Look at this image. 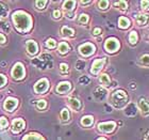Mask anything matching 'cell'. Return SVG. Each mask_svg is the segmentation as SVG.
Returning a JSON list of instances; mask_svg holds the SVG:
<instances>
[{"mask_svg": "<svg viewBox=\"0 0 149 140\" xmlns=\"http://www.w3.org/2000/svg\"><path fill=\"white\" fill-rule=\"evenodd\" d=\"M145 140H148V133H147L146 136H145Z\"/></svg>", "mask_w": 149, "mask_h": 140, "instance_id": "obj_40", "label": "cell"}, {"mask_svg": "<svg viewBox=\"0 0 149 140\" xmlns=\"http://www.w3.org/2000/svg\"><path fill=\"white\" fill-rule=\"evenodd\" d=\"M79 22H80L81 24H86V23L88 22V16H87L86 14H81L80 17H79Z\"/></svg>", "mask_w": 149, "mask_h": 140, "instance_id": "obj_28", "label": "cell"}, {"mask_svg": "<svg viewBox=\"0 0 149 140\" xmlns=\"http://www.w3.org/2000/svg\"><path fill=\"white\" fill-rule=\"evenodd\" d=\"M109 1H107V0H101V1H99L98 2V6H99V8L100 9H102V10H104V9H107L108 6H109Z\"/></svg>", "mask_w": 149, "mask_h": 140, "instance_id": "obj_26", "label": "cell"}, {"mask_svg": "<svg viewBox=\"0 0 149 140\" xmlns=\"http://www.w3.org/2000/svg\"><path fill=\"white\" fill-rule=\"evenodd\" d=\"M142 61H144L145 65H148V55H145L144 57H142Z\"/></svg>", "mask_w": 149, "mask_h": 140, "instance_id": "obj_35", "label": "cell"}, {"mask_svg": "<svg viewBox=\"0 0 149 140\" xmlns=\"http://www.w3.org/2000/svg\"><path fill=\"white\" fill-rule=\"evenodd\" d=\"M148 1H142V3H141V4H142V6H145V8H144V9H147V6H148Z\"/></svg>", "mask_w": 149, "mask_h": 140, "instance_id": "obj_37", "label": "cell"}, {"mask_svg": "<svg viewBox=\"0 0 149 140\" xmlns=\"http://www.w3.org/2000/svg\"><path fill=\"white\" fill-rule=\"evenodd\" d=\"M139 105H140V108L142 109V111L145 112V115L148 113V102L145 98H141L140 102H139Z\"/></svg>", "mask_w": 149, "mask_h": 140, "instance_id": "obj_15", "label": "cell"}, {"mask_svg": "<svg viewBox=\"0 0 149 140\" xmlns=\"http://www.w3.org/2000/svg\"><path fill=\"white\" fill-rule=\"evenodd\" d=\"M127 94L125 93L123 90H117L115 91L114 93L112 94V104L117 107V108H120L125 104L127 103Z\"/></svg>", "mask_w": 149, "mask_h": 140, "instance_id": "obj_2", "label": "cell"}, {"mask_svg": "<svg viewBox=\"0 0 149 140\" xmlns=\"http://www.w3.org/2000/svg\"><path fill=\"white\" fill-rule=\"evenodd\" d=\"M61 119L63 121H68L69 119V112L66 108L62 109V112H61Z\"/></svg>", "mask_w": 149, "mask_h": 140, "instance_id": "obj_23", "label": "cell"}, {"mask_svg": "<svg viewBox=\"0 0 149 140\" xmlns=\"http://www.w3.org/2000/svg\"><path fill=\"white\" fill-rule=\"evenodd\" d=\"M53 17H54V18H60V17H61V12L56 10V11L53 12Z\"/></svg>", "mask_w": 149, "mask_h": 140, "instance_id": "obj_34", "label": "cell"}, {"mask_svg": "<svg viewBox=\"0 0 149 140\" xmlns=\"http://www.w3.org/2000/svg\"><path fill=\"white\" fill-rule=\"evenodd\" d=\"M60 70H61V72H62V73H66V72H67V70H68V65H67V64H65V63H62V64L60 65Z\"/></svg>", "mask_w": 149, "mask_h": 140, "instance_id": "obj_32", "label": "cell"}, {"mask_svg": "<svg viewBox=\"0 0 149 140\" xmlns=\"http://www.w3.org/2000/svg\"><path fill=\"white\" fill-rule=\"evenodd\" d=\"M93 122H94L93 117H84L81 120V124L84 125V126H91V125L93 124Z\"/></svg>", "mask_w": 149, "mask_h": 140, "instance_id": "obj_19", "label": "cell"}, {"mask_svg": "<svg viewBox=\"0 0 149 140\" xmlns=\"http://www.w3.org/2000/svg\"><path fill=\"white\" fill-rule=\"evenodd\" d=\"M101 33V29L100 28H95L94 29V31H93V34L94 35H98Z\"/></svg>", "mask_w": 149, "mask_h": 140, "instance_id": "obj_36", "label": "cell"}, {"mask_svg": "<svg viewBox=\"0 0 149 140\" xmlns=\"http://www.w3.org/2000/svg\"><path fill=\"white\" fill-rule=\"evenodd\" d=\"M37 108L38 109H44L45 107H46L47 103H46V101H44V100H40V101H37Z\"/></svg>", "mask_w": 149, "mask_h": 140, "instance_id": "obj_30", "label": "cell"}, {"mask_svg": "<svg viewBox=\"0 0 149 140\" xmlns=\"http://www.w3.org/2000/svg\"><path fill=\"white\" fill-rule=\"evenodd\" d=\"M24 140H43V138L40 137V135H27L25 138H24Z\"/></svg>", "mask_w": 149, "mask_h": 140, "instance_id": "obj_24", "label": "cell"}, {"mask_svg": "<svg viewBox=\"0 0 149 140\" xmlns=\"http://www.w3.org/2000/svg\"><path fill=\"white\" fill-rule=\"evenodd\" d=\"M6 82V78L3 76L2 74H0V87H2V86H4Z\"/></svg>", "mask_w": 149, "mask_h": 140, "instance_id": "obj_33", "label": "cell"}, {"mask_svg": "<svg viewBox=\"0 0 149 140\" xmlns=\"http://www.w3.org/2000/svg\"><path fill=\"white\" fill-rule=\"evenodd\" d=\"M17 104H18L17 100L13 98V97H9V98H6V102H4V109L8 110V111H13V110L16 108Z\"/></svg>", "mask_w": 149, "mask_h": 140, "instance_id": "obj_10", "label": "cell"}, {"mask_svg": "<svg viewBox=\"0 0 149 140\" xmlns=\"http://www.w3.org/2000/svg\"><path fill=\"white\" fill-rule=\"evenodd\" d=\"M69 90H70V84H69L68 81L61 82L56 87V92H59V93H65V92H68Z\"/></svg>", "mask_w": 149, "mask_h": 140, "instance_id": "obj_12", "label": "cell"}, {"mask_svg": "<svg viewBox=\"0 0 149 140\" xmlns=\"http://www.w3.org/2000/svg\"><path fill=\"white\" fill-rule=\"evenodd\" d=\"M25 127V122L22 119H15L12 123V132L13 133H19Z\"/></svg>", "mask_w": 149, "mask_h": 140, "instance_id": "obj_9", "label": "cell"}, {"mask_svg": "<svg viewBox=\"0 0 149 140\" xmlns=\"http://www.w3.org/2000/svg\"><path fill=\"white\" fill-rule=\"evenodd\" d=\"M46 4H47L46 0H43V1H36V2H35V6H36L37 9H44Z\"/></svg>", "mask_w": 149, "mask_h": 140, "instance_id": "obj_29", "label": "cell"}, {"mask_svg": "<svg viewBox=\"0 0 149 140\" xmlns=\"http://www.w3.org/2000/svg\"><path fill=\"white\" fill-rule=\"evenodd\" d=\"M80 3L82 4V6H86V4H90V3H92V1H80Z\"/></svg>", "mask_w": 149, "mask_h": 140, "instance_id": "obj_38", "label": "cell"}, {"mask_svg": "<svg viewBox=\"0 0 149 140\" xmlns=\"http://www.w3.org/2000/svg\"><path fill=\"white\" fill-rule=\"evenodd\" d=\"M118 47H119V44H118V41L114 37H110L108 40L106 41V43H104V48L107 49V51H109V53H114L116 50L118 49Z\"/></svg>", "mask_w": 149, "mask_h": 140, "instance_id": "obj_3", "label": "cell"}, {"mask_svg": "<svg viewBox=\"0 0 149 140\" xmlns=\"http://www.w3.org/2000/svg\"><path fill=\"white\" fill-rule=\"evenodd\" d=\"M129 41H130L131 44H136L137 42V33L135 31L130 32V35H129Z\"/></svg>", "mask_w": 149, "mask_h": 140, "instance_id": "obj_22", "label": "cell"}, {"mask_svg": "<svg viewBox=\"0 0 149 140\" xmlns=\"http://www.w3.org/2000/svg\"><path fill=\"white\" fill-rule=\"evenodd\" d=\"M61 32H62V34L64 35V37H72V34H74L72 29L68 28V27H63Z\"/></svg>", "mask_w": 149, "mask_h": 140, "instance_id": "obj_20", "label": "cell"}, {"mask_svg": "<svg viewBox=\"0 0 149 140\" xmlns=\"http://www.w3.org/2000/svg\"><path fill=\"white\" fill-rule=\"evenodd\" d=\"M13 22L17 27V29L20 30V31H29L32 26L31 17L27 13H24L22 11L15 12L13 14Z\"/></svg>", "mask_w": 149, "mask_h": 140, "instance_id": "obj_1", "label": "cell"}, {"mask_svg": "<svg viewBox=\"0 0 149 140\" xmlns=\"http://www.w3.org/2000/svg\"><path fill=\"white\" fill-rule=\"evenodd\" d=\"M27 51L29 55H35L37 53V44L34 41L29 40L27 42Z\"/></svg>", "mask_w": 149, "mask_h": 140, "instance_id": "obj_11", "label": "cell"}, {"mask_svg": "<svg viewBox=\"0 0 149 140\" xmlns=\"http://www.w3.org/2000/svg\"><path fill=\"white\" fill-rule=\"evenodd\" d=\"M100 82H101V84H102L103 87H109L111 80H110V77L108 76V75L103 74L100 76Z\"/></svg>", "mask_w": 149, "mask_h": 140, "instance_id": "obj_17", "label": "cell"}, {"mask_svg": "<svg viewBox=\"0 0 149 140\" xmlns=\"http://www.w3.org/2000/svg\"><path fill=\"white\" fill-rule=\"evenodd\" d=\"M68 50H69L68 44L65 43V42H62V43H60V45H59V53H60L64 55V53H68Z\"/></svg>", "mask_w": 149, "mask_h": 140, "instance_id": "obj_18", "label": "cell"}, {"mask_svg": "<svg viewBox=\"0 0 149 140\" xmlns=\"http://www.w3.org/2000/svg\"><path fill=\"white\" fill-rule=\"evenodd\" d=\"M69 105H70V107H72V109H74V110H78V109H80V102L77 100V98H74V97H72V98H69L68 101Z\"/></svg>", "mask_w": 149, "mask_h": 140, "instance_id": "obj_16", "label": "cell"}, {"mask_svg": "<svg viewBox=\"0 0 149 140\" xmlns=\"http://www.w3.org/2000/svg\"><path fill=\"white\" fill-rule=\"evenodd\" d=\"M79 51L82 56H91L92 53L95 51V46H94L93 44H90V43H86V44H83V45H81L79 47Z\"/></svg>", "mask_w": 149, "mask_h": 140, "instance_id": "obj_6", "label": "cell"}, {"mask_svg": "<svg viewBox=\"0 0 149 140\" xmlns=\"http://www.w3.org/2000/svg\"><path fill=\"white\" fill-rule=\"evenodd\" d=\"M118 26H119V28L121 29H127L129 26H130V22H129V19L124 17V16H121L119 20H118Z\"/></svg>", "mask_w": 149, "mask_h": 140, "instance_id": "obj_13", "label": "cell"}, {"mask_svg": "<svg viewBox=\"0 0 149 140\" xmlns=\"http://www.w3.org/2000/svg\"><path fill=\"white\" fill-rule=\"evenodd\" d=\"M136 23L139 26H143L147 23V15H140L136 17Z\"/></svg>", "mask_w": 149, "mask_h": 140, "instance_id": "obj_21", "label": "cell"}, {"mask_svg": "<svg viewBox=\"0 0 149 140\" xmlns=\"http://www.w3.org/2000/svg\"><path fill=\"white\" fill-rule=\"evenodd\" d=\"M47 47L48 48H54L56 45V42L53 39H49V40H47Z\"/></svg>", "mask_w": 149, "mask_h": 140, "instance_id": "obj_27", "label": "cell"}, {"mask_svg": "<svg viewBox=\"0 0 149 140\" xmlns=\"http://www.w3.org/2000/svg\"><path fill=\"white\" fill-rule=\"evenodd\" d=\"M115 123L114 122H104V123H99L98 124V129L103 133H110L114 129Z\"/></svg>", "mask_w": 149, "mask_h": 140, "instance_id": "obj_8", "label": "cell"}, {"mask_svg": "<svg viewBox=\"0 0 149 140\" xmlns=\"http://www.w3.org/2000/svg\"><path fill=\"white\" fill-rule=\"evenodd\" d=\"M104 62H106V60L104 59H97L94 61L93 65H92V69H91V72L93 73V74H98L100 72V70L102 69L103 65H104Z\"/></svg>", "mask_w": 149, "mask_h": 140, "instance_id": "obj_7", "label": "cell"}, {"mask_svg": "<svg viewBox=\"0 0 149 140\" xmlns=\"http://www.w3.org/2000/svg\"><path fill=\"white\" fill-rule=\"evenodd\" d=\"M98 140H106V139H104V138H99Z\"/></svg>", "mask_w": 149, "mask_h": 140, "instance_id": "obj_41", "label": "cell"}, {"mask_svg": "<svg viewBox=\"0 0 149 140\" xmlns=\"http://www.w3.org/2000/svg\"><path fill=\"white\" fill-rule=\"evenodd\" d=\"M115 6H118L120 10H126L127 9V2L126 1H118V2H115Z\"/></svg>", "mask_w": 149, "mask_h": 140, "instance_id": "obj_25", "label": "cell"}, {"mask_svg": "<svg viewBox=\"0 0 149 140\" xmlns=\"http://www.w3.org/2000/svg\"><path fill=\"white\" fill-rule=\"evenodd\" d=\"M74 6H76V1L68 0V1H65V2L63 3V9L65 10V11H67V12H69V11H72L74 9Z\"/></svg>", "mask_w": 149, "mask_h": 140, "instance_id": "obj_14", "label": "cell"}, {"mask_svg": "<svg viewBox=\"0 0 149 140\" xmlns=\"http://www.w3.org/2000/svg\"><path fill=\"white\" fill-rule=\"evenodd\" d=\"M48 87H49V84H48V80L47 79H40L38 80L35 84L34 86V91L36 93H44V92H46L48 90Z\"/></svg>", "mask_w": 149, "mask_h": 140, "instance_id": "obj_5", "label": "cell"}, {"mask_svg": "<svg viewBox=\"0 0 149 140\" xmlns=\"http://www.w3.org/2000/svg\"><path fill=\"white\" fill-rule=\"evenodd\" d=\"M8 126V120H6L4 117H1L0 118V127L1 128H4Z\"/></svg>", "mask_w": 149, "mask_h": 140, "instance_id": "obj_31", "label": "cell"}, {"mask_svg": "<svg viewBox=\"0 0 149 140\" xmlns=\"http://www.w3.org/2000/svg\"><path fill=\"white\" fill-rule=\"evenodd\" d=\"M4 42H6V37L2 34H0V43H4Z\"/></svg>", "mask_w": 149, "mask_h": 140, "instance_id": "obj_39", "label": "cell"}, {"mask_svg": "<svg viewBox=\"0 0 149 140\" xmlns=\"http://www.w3.org/2000/svg\"><path fill=\"white\" fill-rule=\"evenodd\" d=\"M24 75H25V69H24L22 64V63H16L12 70L13 78H15V79H20V78L24 77Z\"/></svg>", "mask_w": 149, "mask_h": 140, "instance_id": "obj_4", "label": "cell"}]
</instances>
